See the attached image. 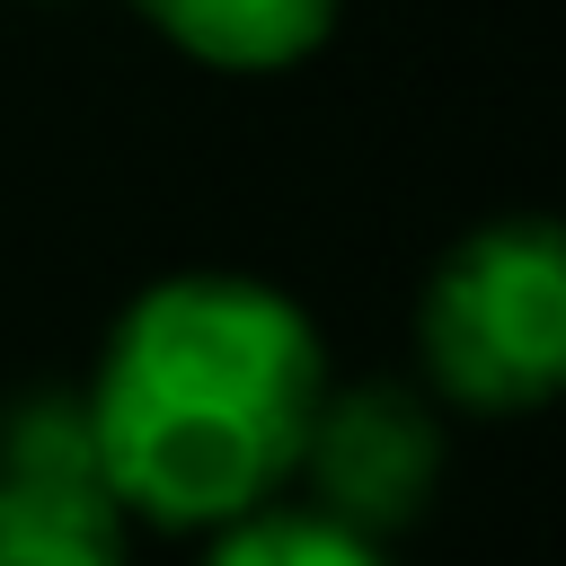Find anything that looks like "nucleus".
<instances>
[{
  "label": "nucleus",
  "instance_id": "f257e3e1",
  "mask_svg": "<svg viewBox=\"0 0 566 566\" xmlns=\"http://www.w3.org/2000/svg\"><path fill=\"white\" fill-rule=\"evenodd\" d=\"M318 389L327 354L301 301L256 274H168L115 318L80 416L124 513L221 531L274 504Z\"/></svg>",
  "mask_w": 566,
  "mask_h": 566
},
{
  "label": "nucleus",
  "instance_id": "f03ea898",
  "mask_svg": "<svg viewBox=\"0 0 566 566\" xmlns=\"http://www.w3.org/2000/svg\"><path fill=\"white\" fill-rule=\"evenodd\" d=\"M424 371L460 407H539L566 363V248L548 221L469 230L416 310Z\"/></svg>",
  "mask_w": 566,
  "mask_h": 566
},
{
  "label": "nucleus",
  "instance_id": "7ed1b4c3",
  "mask_svg": "<svg viewBox=\"0 0 566 566\" xmlns=\"http://www.w3.org/2000/svg\"><path fill=\"white\" fill-rule=\"evenodd\" d=\"M124 522L80 389H27L0 416V566H124Z\"/></svg>",
  "mask_w": 566,
  "mask_h": 566
},
{
  "label": "nucleus",
  "instance_id": "20e7f679",
  "mask_svg": "<svg viewBox=\"0 0 566 566\" xmlns=\"http://www.w3.org/2000/svg\"><path fill=\"white\" fill-rule=\"evenodd\" d=\"M310 478V504L389 539L398 522L424 513L433 495V469H442V424L433 407L407 389V380H354V389H318L310 407V433H301V460Z\"/></svg>",
  "mask_w": 566,
  "mask_h": 566
},
{
  "label": "nucleus",
  "instance_id": "39448f33",
  "mask_svg": "<svg viewBox=\"0 0 566 566\" xmlns=\"http://www.w3.org/2000/svg\"><path fill=\"white\" fill-rule=\"evenodd\" d=\"M133 9L212 71H283L327 44L345 0H133Z\"/></svg>",
  "mask_w": 566,
  "mask_h": 566
},
{
  "label": "nucleus",
  "instance_id": "423d86ee",
  "mask_svg": "<svg viewBox=\"0 0 566 566\" xmlns=\"http://www.w3.org/2000/svg\"><path fill=\"white\" fill-rule=\"evenodd\" d=\"M203 566H389L371 531L318 513V504H256L239 522H221Z\"/></svg>",
  "mask_w": 566,
  "mask_h": 566
}]
</instances>
